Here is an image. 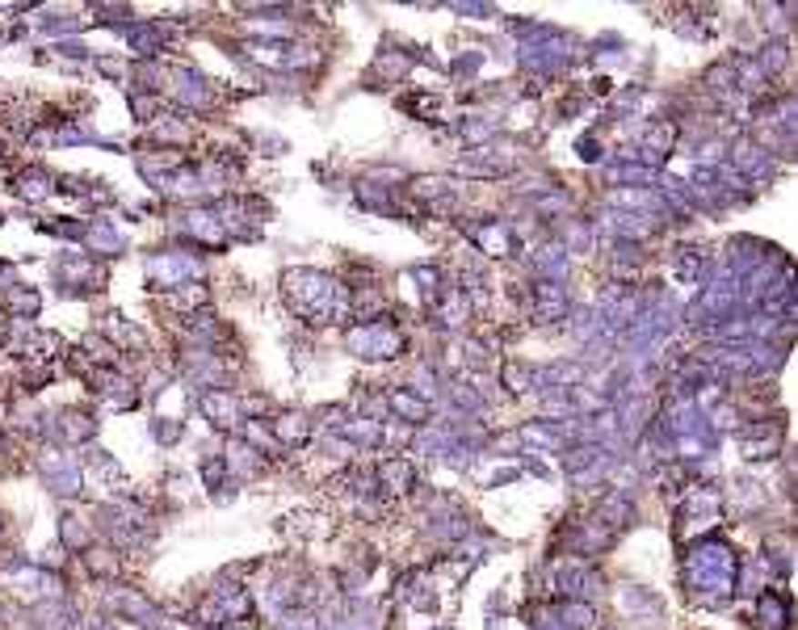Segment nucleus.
<instances>
[{
    "label": "nucleus",
    "instance_id": "nucleus-1",
    "mask_svg": "<svg viewBox=\"0 0 798 630\" xmlns=\"http://www.w3.org/2000/svg\"><path fill=\"white\" fill-rule=\"evenodd\" d=\"M202 408H207L210 412V421H219L223 429H231V424H236V408H240V403L231 400V395H207V400H202Z\"/></svg>",
    "mask_w": 798,
    "mask_h": 630
},
{
    "label": "nucleus",
    "instance_id": "nucleus-2",
    "mask_svg": "<svg viewBox=\"0 0 798 630\" xmlns=\"http://www.w3.org/2000/svg\"><path fill=\"white\" fill-rule=\"evenodd\" d=\"M59 424H64V442H85V437H93V424L85 421V416H59Z\"/></svg>",
    "mask_w": 798,
    "mask_h": 630
},
{
    "label": "nucleus",
    "instance_id": "nucleus-3",
    "mask_svg": "<svg viewBox=\"0 0 798 630\" xmlns=\"http://www.w3.org/2000/svg\"><path fill=\"white\" fill-rule=\"evenodd\" d=\"M761 622H765V630H777V626H782V601H777V597H765V601H761Z\"/></svg>",
    "mask_w": 798,
    "mask_h": 630
},
{
    "label": "nucleus",
    "instance_id": "nucleus-4",
    "mask_svg": "<svg viewBox=\"0 0 798 630\" xmlns=\"http://www.w3.org/2000/svg\"><path fill=\"white\" fill-rule=\"evenodd\" d=\"M391 403H395V408H399L404 416H412V421H420V416H425V403L408 400V391H395V395H391Z\"/></svg>",
    "mask_w": 798,
    "mask_h": 630
},
{
    "label": "nucleus",
    "instance_id": "nucleus-5",
    "mask_svg": "<svg viewBox=\"0 0 798 630\" xmlns=\"http://www.w3.org/2000/svg\"><path fill=\"white\" fill-rule=\"evenodd\" d=\"M504 382H509L513 391H525V387H530V374H525V370H504Z\"/></svg>",
    "mask_w": 798,
    "mask_h": 630
}]
</instances>
